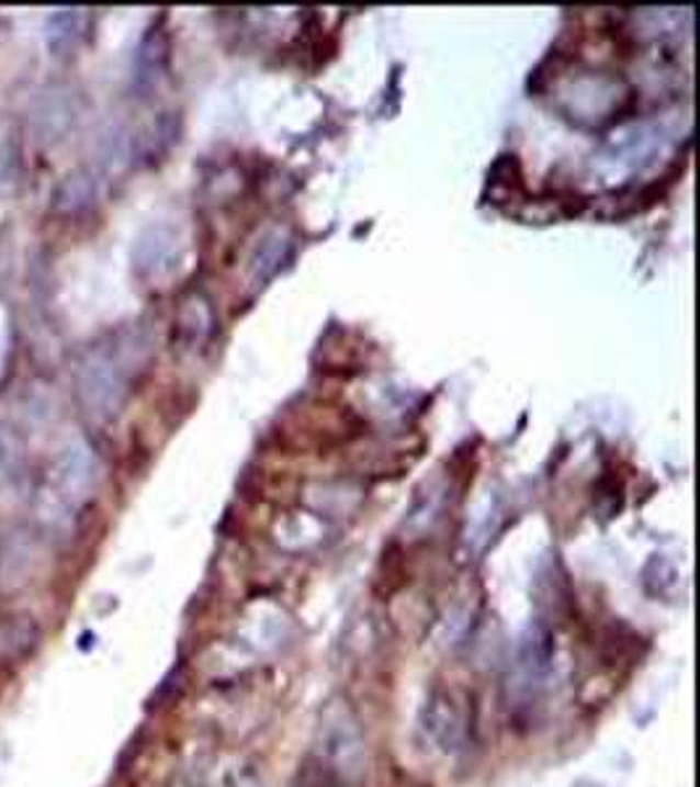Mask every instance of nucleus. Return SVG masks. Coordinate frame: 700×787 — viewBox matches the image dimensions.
I'll return each instance as SVG.
<instances>
[{"label":"nucleus","instance_id":"nucleus-10","mask_svg":"<svg viewBox=\"0 0 700 787\" xmlns=\"http://www.w3.org/2000/svg\"><path fill=\"white\" fill-rule=\"evenodd\" d=\"M19 468H22V447L13 439L11 430L0 428V483H13L19 477Z\"/></svg>","mask_w":700,"mask_h":787},{"label":"nucleus","instance_id":"nucleus-6","mask_svg":"<svg viewBox=\"0 0 700 787\" xmlns=\"http://www.w3.org/2000/svg\"><path fill=\"white\" fill-rule=\"evenodd\" d=\"M92 200H95V179L84 171H71L53 190V207L58 213L84 211Z\"/></svg>","mask_w":700,"mask_h":787},{"label":"nucleus","instance_id":"nucleus-1","mask_svg":"<svg viewBox=\"0 0 700 787\" xmlns=\"http://www.w3.org/2000/svg\"><path fill=\"white\" fill-rule=\"evenodd\" d=\"M77 392L87 413L111 418L124 405L126 375L108 349H90L77 368Z\"/></svg>","mask_w":700,"mask_h":787},{"label":"nucleus","instance_id":"nucleus-5","mask_svg":"<svg viewBox=\"0 0 700 787\" xmlns=\"http://www.w3.org/2000/svg\"><path fill=\"white\" fill-rule=\"evenodd\" d=\"M84 9H56L45 19V45L50 53H69L84 35Z\"/></svg>","mask_w":700,"mask_h":787},{"label":"nucleus","instance_id":"nucleus-7","mask_svg":"<svg viewBox=\"0 0 700 787\" xmlns=\"http://www.w3.org/2000/svg\"><path fill=\"white\" fill-rule=\"evenodd\" d=\"M39 641L37 625L26 617H13L11 622L0 625V656L22 659L35 649Z\"/></svg>","mask_w":700,"mask_h":787},{"label":"nucleus","instance_id":"nucleus-2","mask_svg":"<svg viewBox=\"0 0 700 787\" xmlns=\"http://www.w3.org/2000/svg\"><path fill=\"white\" fill-rule=\"evenodd\" d=\"M98 483V457L84 441H74L58 454L50 473V491L58 513L84 502Z\"/></svg>","mask_w":700,"mask_h":787},{"label":"nucleus","instance_id":"nucleus-9","mask_svg":"<svg viewBox=\"0 0 700 787\" xmlns=\"http://www.w3.org/2000/svg\"><path fill=\"white\" fill-rule=\"evenodd\" d=\"M22 171V145L11 126H0V192L16 187Z\"/></svg>","mask_w":700,"mask_h":787},{"label":"nucleus","instance_id":"nucleus-4","mask_svg":"<svg viewBox=\"0 0 700 787\" xmlns=\"http://www.w3.org/2000/svg\"><path fill=\"white\" fill-rule=\"evenodd\" d=\"M179 260V237L171 226H150L134 247V266L145 279H158Z\"/></svg>","mask_w":700,"mask_h":787},{"label":"nucleus","instance_id":"nucleus-3","mask_svg":"<svg viewBox=\"0 0 700 787\" xmlns=\"http://www.w3.org/2000/svg\"><path fill=\"white\" fill-rule=\"evenodd\" d=\"M77 121V100L69 87H45L32 105V132L37 134L39 143H56V139L69 134Z\"/></svg>","mask_w":700,"mask_h":787},{"label":"nucleus","instance_id":"nucleus-8","mask_svg":"<svg viewBox=\"0 0 700 787\" xmlns=\"http://www.w3.org/2000/svg\"><path fill=\"white\" fill-rule=\"evenodd\" d=\"M289 255V239L281 232H273L271 237L260 241L258 252L252 258V279L255 281H268L271 276L284 266Z\"/></svg>","mask_w":700,"mask_h":787}]
</instances>
